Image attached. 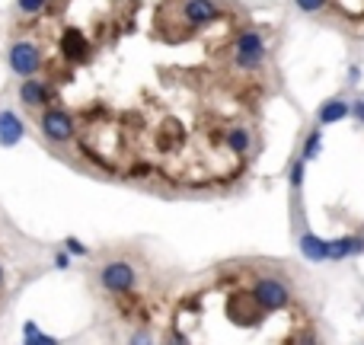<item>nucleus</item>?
Returning <instances> with one entry per match:
<instances>
[{
	"instance_id": "0eeeda50",
	"label": "nucleus",
	"mask_w": 364,
	"mask_h": 345,
	"mask_svg": "<svg viewBox=\"0 0 364 345\" xmlns=\"http://www.w3.org/2000/svg\"><path fill=\"white\" fill-rule=\"evenodd\" d=\"M19 100L29 109H45L51 106V87L45 80H38V77H23L19 80Z\"/></svg>"
},
{
	"instance_id": "1a4fd4ad",
	"label": "nucleus",
	"mask_w": 364,
	"mask_h": 345,
	"mask_svg": "<svg viewBox=\"0 0 364 345\" xmlns=\"http://www.w3.org/2000/svg\"><path fill=\"white\" fill-rule=\"evenodd\" d=\"M26 138V125L13 109H0V147H16Z\"/></svg>"
},
{
	"instance_id": "aec40b11",
	"label": "nucleus",
	"mask_w": 364,
	"mask_h": 345,
	"mask_svg": "<svg viewBox=\"0 0 364 345\" xmlns=\"http://www.w3.org/2000/svg\"><path fill=\"white\" fill-rule=\"evenodd\" d=\"M68 265H70V253L68 250L55 253V269H68Z\"/></svg>"
},
{
	"instance_id": "423d86ee",
	"label": "nucleus",
	"mask_w": 364,
	"mask_h": 345,
	"mask_svg": "<svg viewBox=\"0 0 364 345\" xmlns=\"http://www.w3.org/2000/svg\"><path fill=\"white\" fill-rule=\"evenodd\" d=\"M58 48H61V58L70 64H83L90 58V42L87 36H83L77 26H68V29L61 32V42H58Z\"/></svg>"
},
{
	"instance_id": "dca6fc26",
	"label": "nucleus",
	"mask_w": 364,
	"mask_h": 345,
	"mask_svg": "<svg viewBox=\"0 0 364 345\" xmlns=\"http://www.w3.org/2000/svg\"><path fill=\"white\" fill-rule=\"evenodd\" d=\"M45 6H48V0H16V10L23 16H38Z\"/></svg>"
},
{
	"instance_id": "ddd939ff",
	"label": "nucleus",
	"mask_w": 364,
	"mask_h": 345,
	"mask_svg": "<svg viewBox=\"0 0 364 345\" xmlns=\"http://www.w3.org/2000/svg\"><path fill=\"white\" fill-rule=\"evenodd\" d=\"M227 147H230L233 154H246L252 147V134L246 125H233L230 132H227Z\"/></svg>"
},
{
	"instance_id": "7ed1b4c3",
	"label": "nucleus",
	"mask_w": 364,
	"mask_h": 345,
	"mask_svg": "<svg viewBox=\"0 0 364 345\" xmlns=\"http://www.w3.org/2000/svg\"><path fill=\"white\" fill-rule=\"evenodd\" d=\"M265 61V38L256 29H243L233 42V64L240 70H256Z\"/></svg>"
},
{
	"instance_id": "f03ea898",
	"label": "nucleus",
	"mask_w": 364,
	"mask_h": 345,
	"mask_svg": "<svg viewBox=\"0 0 364 345\" xmlns=\"http://www.w3.org/2000/svg\"><path fill=\"white\" fill-rule=\"evenodd\" d=\"M6 64H10V70L23 80V77H36L38 70H42L45 58H42V48H38L36 42L19 38V42H13L10 48H6Z\"/></svg>"
},
{
	"instance_id": "9d476101",
	"label": "nucleus",
	"mask_w": 364,
	"mask_h": 345,
	"mask_svg": "<svg viewBox=\"0 0 364 345\" xmlns=\"http://www.w3.org/2000/svg\"><path fill=\"white\" fill-rule=\"evenodd\" d=\"M348 115H352V106L342 96H336V100H326L316 109V125H336V122L348 119Z\"/></svg>"
},
{
	"instance_id": "412c9836",
	"label": "nucleus",
	"mask_w": 364,
	"mask_h": 345,
	"mask_svg": "<svg viewBox=\"0 0 364 345\" xmlns=\"http://www.w3.org/2000/svg\"><path fill=\"white\" fill-rule=\"evenodd\" d=\"M352 115L364 125V100H355V102H352Z\"/></svg>"
},
{
	"instance_id": "20e7f679",
	"label": "nucleus",
	"mask_w": 364,
	"mask_h": 345,
	"mask_svg": "<svg viewBox=\"0 0 364 345\" xmlns=\"http://www.w3.org/2000/svg\"><path fill=\"white\" fill-rule=\"evenodd\" d=\"M100 285L109 291V294H128L138 285V272H134L132 262L125 259H112L100 269Z\"/></svg>"
},
{
	"instance_id": "a211bd4d",
	"label": "nucleus",
	"mask_w": 364,
	"mask_h": 345,
	"mask_svg": "<svg viewBox=\"0 0 364 345\" xmlns=\"http://www.w3.org/2000/svg\"><path fill=\"white\" fill-rule=\"evenodd\" d=\"M64 250H68L70 256H80V259H87V256H90V250H87V246H83L77 237H64Z\"/></svg>"
},
{
	"instance_id": "4468645a",
	"label": "nucleus",
	"mask_w": 364,
	"mask_h": 345,
	"mask_svg": "<svg viewBox=\"0 0 364 345\" xmlns=\"http://www.w3.org/2000/svg\"><path fill=\"white\" fill-rule=\"evenodd\" d=\"M23 342L26 345H55V336L42 333V329H38L32 320H26L23 323Z\"/></svg>"
},
{
	"instance_id": "2eb2a0df",
	"label": "nucleus",
	"mask_w": 364,
	"mask_h": 345,
	"mask_svg": "<svg viewBox=\"0 0 364 345\" xmlns=\"http://www.w3.org/2000/svg\"><path fill=\"white\" fill-rule=\"evenodd\" d=\"M320 147H323L320 132H310V134H307V141H304V151H301V160H304V164H310V160H316V154H320Z\"/></svg>"
},
{
	"instance_id": "6ab92c4d",
	"label": "nucleus",
	"mask_w": 364,
	"mask_h": 345,
	"mask_svg": "<svg viewBox=\"0 0 364 345\" xmlns=\"http://www.w3.org/2000/svg\"><path fill=\"white\" fill-rule=\"evenodd\" d=\"M304 182V160H294V166H291V186L301 189Z\"/></svg>"
},
{
	"instance_id": "4be33fe9",
	"label": "nucleus",
	"mask_w": 364,
	"mask_h": 345,
	"mask_svg": "<svg viewBox=\"0 0 364 345\" xmlns=\"http://www.w3.org/2000/svg\"><path fill=\"white\" fill-rule=\"evenodd\" d=\"M348 80H352V83L361 80V68H358V64H352V68H348Z\"/></svg>"
},
{
	"instance_id": "f257e3e1",
	"label": "nucleus",
	"mask_w": 364,
	"mask_h": 345,
	"mask_svg": "<svg viewBox=\"0 0 364 345\" xmlns=\"http://www.w3.org/2000/svg\"><path fill=\"white\" fill-rule=\"evenodd\" d=\"M38 128L51 144H70L77 134V119L61 106H45L38 115Z\"/></svg>"
},
{
	"instance_id": "39448f33",
	"label": "nucleus",
	"mask_w": 364,
	"mask_h": 345,
	"mask_svg": "<svg viewBox=\"0 0 364 345\" xmlns=\"http://www.w3.org/2000/svg\"><path fill=\"white\" fill-rule=\"evenodd\" d=\"M252 297L262 304L265 310H284L291 304V291L278 278H256L252 282Z\"/></svg>"
},
{
	"instance_id": "9b49d317",
	"label": "nucleus",
	"mask_w": 364,
	"mask_h": 345,
	"mask_svg": "<svg viewBox=\"0 0 364 345\" xmlns=\"http://www.w3.org/2000/svg\"><path fill=\"white\" fill-rule=\"evenodd\" d=\"M364 253V237H342V240H329V259H348V256H361Z\"/></svg>"
},
{
	"instance_id": "6e6552de",
	"label": "nucleus",
	"mask_w": 364,
	"mask_h": 345,
	"mask_svg": "<svg viewBox=\"0 0 364 345\" xmlns=\"http://www.w3.org/2000/svg\"><path fill=\"white\" fill-rule=\"evenodd\" d=\"M182 16L192 26H208L220 16V6L214 4V0H186V4H182Z\"/></svg>"
},
{
	"instance_id": "f3484780",
	"label": "nucleus",
	"mask_w": 364,
	"mask_h": 345,
	"mask_svg": "<svg viewBox=\"0 0 364 345\" xmlns=\"http://www.w3.org/2000/svg\"><path fill=\"white\" fill-rule=\"evenodd\" d=\"M294 4H297V10H301V13H310V16H314V13L326 10L329 0H294Z\"/></svg>"
},
{
	"instance_id": "5701e85b",
	"label": "nucleus",
	"mask_w": 364,
	"mask_h": 345,
	"mask_svg": "<svg viewBox=\"0 0 364 345\" xmlns=\"http://www.w3.org/2000/svg\"><path fill=\"white\" fill-rule=\"evenodd\" d=\"M4 278H6V272H4V265H0V288H4Z\"/></svg>"
},
{
	"instance_id": "f8f14e48",
	"label": "nucleus",
	"mask_w": 364,
	"mask_h": 345,
	"mask_svg": "<svg viewBox=\"0 0 364 345\" xmlns=\"http://www.w3.org/2000/svg\"><path fill=\"white\" fill-rule=\"evenodd\" d=\"M301 253H304V259H310V262H326L329 259V240H320V237H314V233H304Z\"/></svg>"
}]
</instances>
